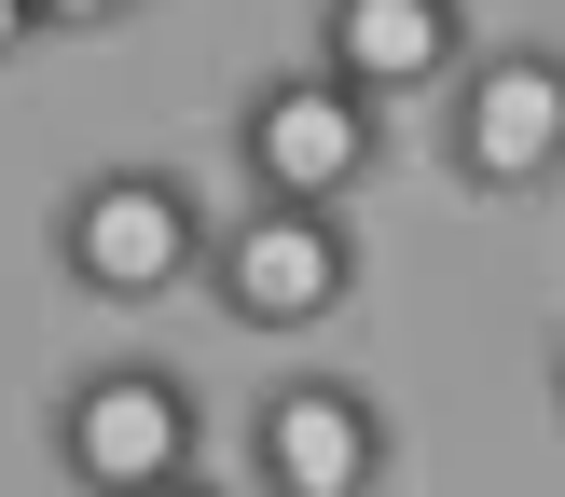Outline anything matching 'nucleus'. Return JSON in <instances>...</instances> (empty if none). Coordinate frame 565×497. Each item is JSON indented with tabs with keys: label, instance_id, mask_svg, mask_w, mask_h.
<instances>
[{
	"label": "nucleus",
	"instance_id": "obj_1",
	"mask_svg": "<svg viewBox=\"0 0 565 497\" xmlns=\"http://www.w3.org/2000/svg\"><path fill=\"white\" fill-rule=\"evenodd\" d=\"M207 193L180 180V166H83L70 193H55V276L97 304H166V290H207Z\"/></svg>",
	"mask_w": 565,
	"mask_h": 497
},
{
	"label": "nucleus",
	"instance_id": "obj_2",
	"mask_svg": "<svg viewBox=\"0 0 565 497\" xmlns=\"http://www.w3.org/2000/svg\"><path fill=\"white\" fill-rule=\"evenodd\" d=\"M373 152H386V97L345 83L331 55L263 70V83L235 97V180L276 193V208H345V193L373 180Z\"/></svg>",
	"mask_w": 565,
	"mask_h": 497
},
{
	"label": "nucleus",
	"instance_id": "obj_3",
	"mask_svg": "<svg viewBox=\"0 0 565 497\" xmlns=\"http://www.w3.org/2000/svg\"><path fill=\"white\" fill-rule=\"evenodd\" d=\"M55 484L83 497H138V484H180L207 456V401H193L180 359H97V373L55 387Z\"/></svg>",
	"mask_w": 565,
	"mask_h": 497
},
{
	"label": "nucleus",
	"instance_id": "obj_4",
	"mask_svg": "<svg viewBox=\"0 0 565 497\" xmlns=\"http://www.w3.org/2000/svg\"><path fill=\"white\" fill-rule=\"evenodd\" d=\"M345 290H359V235H345V208H276V193H248L235 221H221V248H207V304L235 331H331L345 318Z\"/></svg>",
	"mask_w": 565,
	"mask_h": 497
},
{
	"label": "nucleus",
	"instance_id": "obj_5",
	"mask_svg": "<svg viewBox=\"0 0 565 497\" xmlns=\"http://www.w3.org/2000/svg\"><path fill=\"white\" fill-rule=\"evenodd\" d=\"M441 166L456 193H539L565 180V42H497L441 83Z\"/></svg>",
	"mask_w": 565,
	"mask_h": 497
},
{
	"label": "nucleus",
	"instance_id": "obj_6",
	"mask_svg": "<svg viewBox=\"0 0 565 497\" xmlns=\"http://www.w3.org/2000/svg\"><path fill=\"white\" fill-rule=\"evenodd\" d=\"M386 469H401V429L373 387L276 373L248 401V497H386Z\"/></svg>",
	"mask_w": 565,
	"mask_h": 497
},
{
	"label": "nucleus",
	"instance_id": "obj_7",
	"mask_svg": "<svg viewBox=\"0 0 565 497\" xmlns=\"http://www.w3.org/2000/svg\"><path fill=\"white\" fill-rule=\"evenodd\" d=\"M318 55L373 97H441L469 70V0H318Z\"/></svg>",
	"mask_w": 565,
	"mask_h": 497
},
{
	"label": "nucleus",
	"instance_id": "obj_8",
	"mask_svg": "<svg viewBox=\"0 0 565 497\" xmlns=\"http://www.w3.org/2000/svg\"><path fill=\"white\" fill-rule=\"evenodd\" d=\"M138 0H42V28H125Z\"/></svg>",
	"mask_w": 565,
	"mask_h": 497
},
{
	"label": "nucleus",
	"instance_id": "obj_9",
	"mask_svg": "<svg viewBox=\"0 0 565 497\" xmlns=\"http://www.w3.org/2000/svg\"><path fill=\"white\" fill-rule=\"evenodd\" d=\"M28 42H42V0H0V70H14Z\"/></svg>",
	"mask_w": 565,
	"mask_h": 497
},
{
	"label": "nucleus",
	"instance_id": "obj_10",
	"mask_svg": "<svg viewBox=\"0 0 565 497\" xmlns=\"http://www.w3.org/2000/svg\"><path fill=\"white\" fill-rule=\"evenodd\" d=\"M138 497H221V484H207V469H180V484H138Z\"/></svg>",
	"mask_w": 565,
	"mask_h": 497
},
{
	"label": "nucleus",
	"instance_id": "obj_11",
	"mask_svg": "<svg viewBox=\"0 0 565 497\" xmlns=\"http://www.w3.org/2000/svg\"><path fill=\"white\" fill-rule=\"evenodd\" d=\"M552 414H565V346H552Z\"/></svg>",
	"mask_w": 565,
	"mask_h": 497
}]
</instances>
